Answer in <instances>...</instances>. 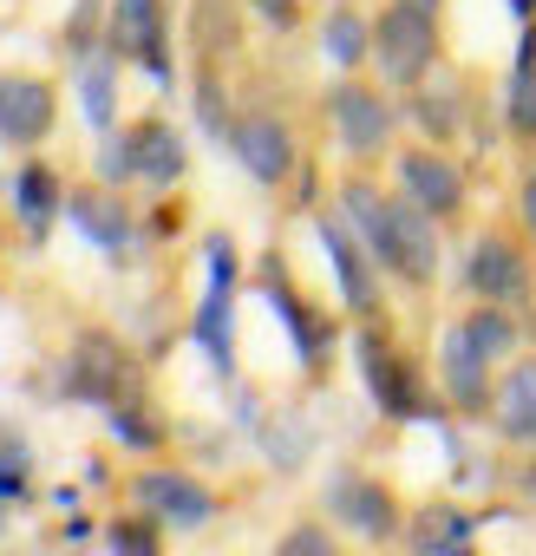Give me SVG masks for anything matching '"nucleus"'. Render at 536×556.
<instances>
[{
  "instance_id": "nucleus-1",
  "label": "nucleus",
  "mask_w": 536,
  "mask_h": 556,
  "mask_svg": "<svg viewBox=\"0 0 536 556\" xmlns=\"http://www.w3.org/2000/svg\"><path fill=\"white\" fill-rule=\"evenodd\" d=\"M334 203L341 216L360 229V242L373 249V262L393 275L399 289H432L438 282V268H445V242H438V216H425L399 184H386L373 164H347L334 177Z\"/></svg>"
},
{
  "instance_id": "nucleus-2",
  "label": "nucleus",
  "mask_w": 536,
  "mask_h": 556,
  "mask_svg": "<svg viewBox=\"0 0 536 556\" xmlns=\"http://www.w3.org/2000/svg\"><path fill=\"white\" fill-rule=\"evenodd\" d=\"M354 361L367 380V400L380 419L412 426V419H445V393H432L419 354L406 348V334L393 328V315H367L354 321Z\"/></svg>"
},
{
  "instance_id": "nucleus-3",
  "label": "nucleus",
  "mask_w": 536,
  "mask_h": 556,
  "mask_svg": "<svg viewBox=\"0 0 536 556\" xmlns=\"http://www.w3.org/2000/svg\"><path fill=\"white\" fill-rule=\"evenodd\" d=\"M321 118H328V131H334L347 164H373L380 170L399 151V92H386L367 73H341L321 92Z\"/></svg>"
},
{
  "instance_id": "nucleus-4",
  "label": "nucleus",
  "mask_w": 536,
  "mask_h": 556,
  "mask_svg": "<svg viewBox=\"0 0 536 556\" xmlns=\"http://www.w3.org/2000/svg\"><path fill=\"white\" fill-rule=\"evenodd\" d=\"M183 170H190V144H183L177 118H164V112H138V118L112 125L105 144H99V177L105 184H144L157 197V190H177Z\"/></svg>"
},
{
  "instance_id": "nucleus-5",
  "label": "nucleus",
  "mask_w": 536,
  "mask_h": 556,
  "mask_svg": "<svg viewBox=\"0 0 536 556\" xmlns=\"http://www.w3.org/2000/svg\"><path fill=\"white\" fill-rule=\"evenodd\" d=\"M255 289L268 295V308L282 315V328H289V341H295L302 374L321 387V380L334 374V354H341V315H334V308H321V302H308V289L289 275V255H282V249H268V255L255 262Z\"/></svg>"
},
{
  "instance_id": "nucleus-6",
  "label": "nucleus",
  "mask_w": 536,
  "mask_h": 556,
  "mask_svg": "<svg viewBox=\"0 0 536 556\" xmlns=\"http://www.w3.org/2000/svg\"><path fill=\"white\" fill-rule=\"evenodd\" d=\"M445 60V27L438 14H419L406 8V0H386V8L373 14V73L386 92H419Z\"/></svg>"
},
{
  "instance_id": "nucleus-7",
  "label": "nucleus",
  "mask_w": 536,
  "mask_h": 556,
  "mask_svg": "<svg viewBox=\"0 0 536 556\" xmlns=\"http://www.w3.org/2000/svg\"><path fill=\"white\" fill-rule=\"evenodd\" d=\"M464 295L471 302H503V308H536V242L510 223H490L471 236L464 255Z\"/></svg>"
},
{
  "instance_id": "nucleus-8",
  "label": "nucleus",
  "mask_w": 536,
  "mask_h": 556,
  "mask_svg": "<svg viewBox=\"0 0 536 556\" xmlns=\"http://www.w3.org/2000/svg\"><path fill=\"white\" fill-rule=\"evenodd\" d=\"M203 262H209V289L190 315V341L203 348V361L229 380L235 374V295H242V255H235V236L216 229L203 236Z\"/></svg>"
},
{
  "instance_id": "nucleus-9",
  "label": "nucleus",
  "mask_w": 536,
  "mask_h": 556,
  "mask_svg": "<svg viewBox=\"0 0 536 556\" xmlns=\"http://www.w3.org/2000/svg\"><path fill=\"white\" fill-rule=\"evenodd\" d=\"M261 190H289L302 177V131L282 105H235L229 144H222Z\"/></svg>"
},
{
  "instance_id": "nucleus-10",
  "label": "nucleus",
  "mask_w": 536,
  "mask_h": 556,
  "mask_svg": "<svg viewBox=\"0 0 536 556\" xmlns=\"http://www.w3.org/2000/svg\"><path fill=\"white\" fill-rule=\"evenodd\" d=\"M105 47L138 66L151 86H177V27H170V0H112L105 8Z\"/></svg>"
},
{
  "instance_id": "nucleus-11",
  "label": "nucleus",
  "mask_w": 536,
  "mask_h": 556,
  "mask_svg": "<svg viewBox=\"0 0 536 556\" xmlns=\"http://www.w3.org/2000/svg\"><path fill=\"white\" fill-rule=\"evenodd\" d=\"M131 380H144L138 374V354L125 348V334H112V328H79L73 341H66V361H60V393L73 400V406H112Z\"/></svg>"
},
{
  "instance_id": "nucleus-12",
  "label": "nucleus",
  "mask_w": 536,
  "mask_h": 556,
  "mask_svg": "<svg viewBox=\"0 0 536 556\" xmlns=\"http://www.w3.org/2000/svg\"><path fill=\"white\" fill-rule=\"evenodd\" d=\"M321 510H328L347 536H360V543H399V536H406V504H399V491H393L386 478L360 471V465H334V478H328V491H321Z\"/></svg>"
},
{
  "instance_id": "nucleus-13",
  "label": "nucleus",
  "mask_w": 536,
  "mask_h": 556,
  "mask_svg": "<svg viewBox=\"0 0 536 556\" xmlns=\"http://www.w3.org/2000/svg\"><path fill=\"white\" fill-rule=\"evenodd\" d=\"M308 216H315V236H321V249H328V262H334V289H341L347 321L386 315V302H380V275H386V268L373 262V249L360 242V229L341 216V203H315Z\"/></svg>"
},
{
  "instance_id": "nucleus-14",
  "label": "nucleus",
  "mask_w": 536,
  "mask_h": 556,
  "mask_svg": "<svg viewBox=\"0 0 536 556\" xmlns=\"http://www.w3.org/2000/svg\"><path fill=\"white\" fill-rule=\"evenodd\" d=\"M386 170H393V184H399L425 216H438V223H458L464 203H471V177H464V164L451 157V144H432V138L406 144V138H399V151L386 157Z\"/></svg>"
},
{
  "instance_id": "nucleus-15",
  "label": "nucleus",
  "mask_w": 536,
  "mask_h": 556,
  "mask_svg": "<svg viewBox=\"0 0 536 556\" xmlns=\"http://www.w3.org/2000/svg\"><path fill=\"white\" fill-rule=\"evenodd\" d=\"M66 223L105 255V262H131L138 242H144V216L131 210L125 184H105V177H86V184H66Z\"/></svg>"
},
{
  "instance_id": "nucleus-16",
  "label": "nucleus",
  "mask_w": 536,
  "mask_h": 556,
  "mask_svg": "<svg viewBox=\"0 0 536 556\" xmlns=\"http://www.w3.org/2000/svg\"><path fill=\"white\" fill-rule=\"evenodd\" d=\"M125 504L151 510L164 530H203V523L222 510V497H216L196 471H183V465H138V471L125 478Z\"/></svg>"
},
{
  "instance_id": "nucleus-17",
  "label": "nucleus",
  "mask_w": 536,
  "mask_h": 556,
  "mask_svg": "<svg viewBox=\"0 0 536 556\" xmlns=\"http://www.w3.org/2000/svg\"><path fill=\"white\" fill-rule=\"evenodd\" d=\"M60 125V86L34 66L0 73V144L8 151H40Z\"/></svg>"
},
{
  "instance_id": "nucleus-18",
  "label": "nucleus",
  "mask_w": 536,
  "mask_h": 556,
  "mask_svg": "<svg viewBox=\"0 0 536 556\" xmlns=\"http://www.w3.org/2000/svg\"><path fill=\"white\" fill-rule=\"evenodd\" d=\"M438 393L458 419H490L497 361L464 334V321H445V334H438Z\"/></svg>"
},
{
  "instance_id": "nucleus-19",
  "label": "nucleus",
  "mask_w": 536,
  "mask_h": 556,
  "mask_svg": "<svg viewBox=\"0 0 536 556\" xmlns=\"http://www.w3.org/2000/svg\"><path fill=\"white\" fill-rule=\"evenodd\" d=\"M8 216H14V229H21L27 249H47L53 223L66 216V177H60V164H47L40 151H21V164L8 177Z\"/></svg>"
},
{
  "instance_id": "nucleus-20",
  "label": "nucleus",
  "mask_w": 536,
  "mask_h": 556,
  "mask_svg": "<svg viewBox=\"0 0 536 556\" xmlns=\"http://www.w3.org/2000/svg\"><path fill=\"white\" fill-rule=\"evenodd\" d=\"M242 8L248 0H190V66H235L242 60Z\"/></svg>"
},
{
  "instance_id": "nucleus-21",
  "label": "nucleus",
  "mask_w": 536,
  "mask_h": 556,
  "mask_svg": "<svg viewBox=\"0 0 536 556\" xmlns=\"http://www.w3.org/2000/svg\"><path fill=\"white\" fill-rule=\"evenodd\" d=\"M490 426H497V439H510V445H536V354H516V361L497 374Z\"/></svg>"
},
{
  "instance_id": "nucleus-22",
  "label": "nucleus",
  "mask_w": 536,
  "mask_h": 556,
  "mask_svg": "<svg viewBox=\"0 0 536 556\" xmlns=\"http://www.w3.org/2000/svg\"><path fill=\"white\" fill-rule=\"evenodd\" d=\"M105 426H112V439L125 445V452H164L170 445V419H164V406H157V393L144 387V380H131L112 406H105Z\"/></svg>"
},
{
  "instance_id": "nucleus-23",
  "label": "nucleus",
  "mask_w": 536,
  "mask_h": 556,
  "mask_svg": "<svg viewBox=\"0 0 536 556\" xmlns=\"http://www.w3.org/2000/svg\"><path fill=\"white\" fill-rule=\"evenodd\" d=\"M321 53L334 73L373 66V14H360V0H328L321 14Z\"/></svg>"
},
{
  "instance_id": "nucleus-24",
  "label": "nucleus",
  "mask_w": 536,
  "mask_h": 556,
  "mask_svg": "<svg viewBox=\"0 0 536 556\" xmlns=\"http://www.w3.org/2000/svg\"><path fill=\"white\" fill-rule=\"evenodd\" d=\"M118 73H125V60L112 53V47H92L86 60H73V86H79V112H86V125L105 138L112 125H118Z\"/></svg>"
},
{
  "instance_id": "nucleus-25",
  "label": "nucleus",
  "mask_w": 536,
  "mask_h": 556,
  "mask_svg": "<svg viewBox=\"0 0 536 556\" xmlns=\"http://www.w3.org/2000/svg\"><path fill=\"white\" fill-rule=\"evenodd\" d=\"M503 125H510L516 144L536 151V21H523L516 60H510V73H503Z\"/></svg>"
},
{
  "instance_id": "nucleus-26",
  "label": "nucleus",
  "mask_w": 536,
  "mask_h": 556,
  "mask_svg": "<svg viewBox=\"0 0 536 556\" xmlns=\"http://www.w3.org/2000/svg\"><path fill=\"white\" fill-rule=\"evenodd\" d=\"M471 536H477V510H464V504H419V510H406V536L399 543L438 556V549H471Z\"/></svg>"
},
{
  "instance_id": "nucleus-27",
  "label": "nucleus",
  "mask_w": 536,
  "mask_h": 556,
  "mask_svg": "<svg viewBox=\"0 0 536 556\" xmlns=\"http://www.w3.org/2000/svg\"><path fill=\"white\" fill-rule=\"evenodd\" d=\"M406 112L419 118V131L432 144H458V125H464V92L451 73H432L419 92H406Z\"/></svg>"
},
{
  "instance_id": "nucleus-28",
  "label": "nucleus",
  "mask_w": 536,
  "mask_h": 556,
  "mask_svg": "<svg viewBox=\"0 0 536 556\" xmlns=\"http://www.w3.org/2000/svg\"><path fill=\"white\" fill-rule=\"evenodd\" d=\"M458 321H464V334H471L497 367L523 354V321H516V308H503V302H471Z\"/></svg>"
},
{
  "instance_id": "nucleus-29",
  "label": "nucleus",
  "mask_w": 536,
  "mask_h": 556,
  "mask_svg": "<svg viewBox=\"0 0 536 556\" xmlns=\"http://www.w3.org/2000/svg\"><path fill=\"white\" fill-rule=\"evenodd\" d=\"M0 504L8 510L34 504V445L21 426H0Z\"/></svg>"
},
{
  "instance_id": "nucleus-30",
  "label": "nucleus",
  "mask_w": 536,
  "mask_h": 556,
  "mask_svg": "<svg viewBox=\"0 0 536 556\" xmlns=\"http://www.w3.org/2000/svg\"><path fill=\"white\" fill-rule=\"evenodd\" d=\"M105 543L112 549H125V556H157L164 543H170V530L151 517V510H138V504H125L112 523H105Z\"/></svg>"
},
{
  "instance_id": "nucleus-31",
  "label": "nucleus",
  "mask_w": 536,
  "mask_h": 556,
  "mask_svg": "<svg viewBox=\"0 0 536 556\" xmlns=\"http://www.w3.org/2000/svg\"><path fill=\"white\" fill-rule=\"evenodd\" d=\"M105 8L112 0H73V14L60 27V53L66 60H86L92 47H105Z\"/></svg>"
},
{
  "instance_id": "nucleus-32",
  "label": "nucleus",
  "mask_w": 536,
  "mask_h": 556,
  "mask_svg": "<svg viewBox=\"0 0 536 556\" xmlns=\"http://www.w3.org/2000/svg\"><path fill=\"white\" fill-rule=\"evenodd\" d=\"M261 445H268V465L295 471V465L308 458V426H302L295 413H282V419H268V426H261Z\"/></svg>"
},
{
  "instance_id": "nucleus-33",
  "label": "nucleus",
  "mask_w": 536,
  "mask_h": 556,
  "mask_svg": "<svg viewBox=\"0 0 536 556\" xmlns=\"http://www.w3.org/2000/svg\"><path fill=\"white\" fill-rule=\"evenodd\" d=\"M276 549H282V556H295V549L334 556V549H341V530H334V517H328V523H295V530H282V536H276Z\"/></svg>"
},
{
  "instance_id": "nucleus-34",
  "label": "nucleus",
  "mask_w": 536,
  "mask_h": 556,
  "mask_svg": "<svg viewBox=\"0 0 536 556\" xmlns=\"http://www.w3.org/2000/svg\"><path fill=\"white\" fill-rule=\"evenodd\" d=\"M248 14H255L268 34H302V21H308V0H248Z\"/></svg>"
},
{
  "instance_id": "nucleus-35",
  "label": "nucleus",
  "mask_w": 536,
  "mask_h": 556,
  "mask_svg": "<svg viewBox=\"0 0 536 556\" xmlns=\"http://www.w3.org/2000/svg\"><path fill=\"white\" fill-rule=\"evenodd\" d=\"M183 210H190V203H183L177 190H157V210H151V223H144V242H170V236L183 229Z\"/></svg>"
},
{
  "instance_id": "nucleus-36",
  "label": "nucleus",
  "mask_w": 536,
  "mask_h": 556,
  "mask_svg": "<svg viewBox=\"0 0 536 556\" xmlns=\"http://www.w3.org/2000/svg\"><path fill=\"white\" fill-rule=\"evenodd\" d=\"M516 223H523V236L536 242V151H529V164H523V184H516Z\"/></svg>"
},
{
  "instance_id": "nucleus-37",
  "label": "nucleus",
  "mask_w": 536,
  "mask_h": 556,
  "mask_svg": "<svg viewBox=\"0 0 536 556\" xmlns=\"http://www.w3.org/2000/svg\"><path fill=\"white\" fill-rule=\"evenodd\" d=\"M92 530H99V523H92V517H86V510H73V517H66V523H60V536H66V543H86V536H92Z\"/></svg>"
},
{
  "instance_id": "nucleus-38",
  "label": "nucleus",
  "mask_w": 536,
  "mask_h": 556,
  "mask_svg": "<svg viewBox=\"0 0 536 556\" xmlns=\"http://www.w3.org/2000/svg\"><path fill=\"white\" fill-rule=\"evenodd\" d=\"M510 14L516 21H536V0H510Z\"/></svg>"
},
{
  "instance_id": "nucleus-39",
  "label": "nucleus",
  "mask_w": 536,
  "mask_h": 556,
  "mask_svg": "<svg viewBox=\"0 0 536 556\" xmlns=\"http://www.w3.org/2000/svg\"><path fill=\"white\" fill-rule=\"evenodd\" d=\"M406 8H419V14H445V0H406Z\"/></svg>"
},
{
  "instance_id": "nucleus-40",
  "label": "nucleus",
  "mask_w": 536,
  "mask_h": 556,
  "mask_svg": "<svg viewBox=\"0 0 536 556\" xmlns=\"http://www.w3.org/2000/svg\"><path fill=\"white\" fill-rule=\"evenodd\" d=\"M529 491H536V465H529Z\"/></svg>"
}]
</instances>
